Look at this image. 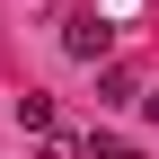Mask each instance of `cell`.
I'll return each instance as SVG.
<instances>
[{
	"label": "cell",
	"instance_id": "2",
	"mask_svg": "<svg viewBox=\"0 0 159 159\" xmlns=\"http://www.w3.org/2000/svg\"><path fill=\"white\" fill-rule=\"evenodd\" d=\"M133 97H142V80L124 62H97V106H133Z\"/></svg>",
	"mask_w": 159,
	"mask_h": 159
},
{
	"label": "cell",
	"instance_id": "1",
	"mask_svg": "<svg viewBox=\"0 0 159 159\" xmlns=\"http://www.w3.org/2000/svg\"><path fill=\"white\" fill-rule=\"evenodd\" d=\"M62 53L71 62H115V18L106 9H71L62 18Z\"/></svg>",
	"mask_w": 159,
	"mask_h": 159
},
{
	"label": "cell",
	"instance_id": "4",
	"mask_svg": "<svg viewBox=\"0 0 159 159\" xmlns=\"http://www.w3.org/2000/svg\"><path fill=\"white\" fill-rule=\"evenodd\" d=\"M80 150H89V159H142L133 142H115V133H89V142H80Z\"/></svg>",
	"mask_w": 159,
	"mask_h": 159
},
{
	"label": "cell",
	"instance_id": "5",
	"mask_svg": "<svg viewBox=\"0 0 159 159\" xmlns=\"http://www.w3.org/2000/svg\"><path fill=\"white\" fill-rule=\"evenodd\" d=\"M133 106H142V115H150V124H159V89H150V97H133Z\"/></svg>",
	"mask_w": 159,
	"mask_h": 159
},
{
	"label": "cell",
	"instance_id": "3",
	"mask_svg": "<svg viewBox=\"0 0 159 159\" xmlns=\"http://www.w3.org/2000/svg\"><path fill=\"white\" fill-rule=\"evenodd\" d=\"M18 124H27V133H44V124H53V97H35V89H27V97H18Z\"/></svg>",
	"mask_w": 159,
	"mask_h": 159
}]
</instances>
